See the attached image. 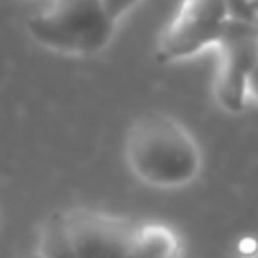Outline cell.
<instances>
[{"label": "cell", "instance_id": "obj_13", "mask_svg": "<svg viewBox=\"0 0 258 258\" xmlns=\"http://www.w3.org/2000/svg\"><path fill=\"white\" fill-rule=\"evenodd\" d=\"M249 258H258V254H254V256H249Z\"/></svg>", "mask_w": 258, "mask_h": 258}, {"label": "cell", "instance_id": "obj_10", "mask_svg": "<svg viewBox=\"0 0 258 258\" xmlns=\"http://www.w3.org/2000/svg\"><path fill=\"white\" fill-rule=\"evenodd\" d=\"M247 98L258 102V61H256V66L251 68L249 80H247Z\"/></svg>", "mask_w": 258, "mask_h": 258}, {"label": "cell", "instance_id": "obj_4", "mask_svg": "<svg viewBox=\"0 0 258 258\" xmlns=\"http://www.w3.org/2000/svg\"><path fill=\"white\" fill-rule=\"evenodd\" d=\"M218 45L220 71L215 98L229 113H240L247 102V80L258 61V23L229 18Z\"/></svg>", "mask_w": 258, "mask_h": 258}, {"label": "cell", "instance_id": "obj_8", "mask_svg": "<svg viewBox=\"0 0 258 258\" xmlns=\"http://www.w3.org/2000/svg\"><path fill=\"white\" fill-rule=\"evenodd\" d=\"M227 14L236 21L258 23V9L251 0H227Z\"/></svg>", "mask_w": 258, "mask_h": 258}, {"label": "cell", "instance_id": "obj_3", "mask_svg": "<svg viewBox=\"0 0 258 258\" xmlns=\"http://www.w3.org/2000/svg\"><path fill=\"white\" fill-rule=\"evenodd\" d=\"M229 21L227 0H183L159 43V61H179L218 45Z\"/></svg>", "mask_w": 258, "mask_h": 258}, {"label": "cell", "instance_id": "obj_5", "mask_svg": "<svg viewBox=\"0 0 258 258\" xmlns=\"http://www.w3.org/2000/svg\"><path fill=\"white\" fill-rule=\"evenodd\" d=\"M66 227L80 258H132L141 220L89 209L66 211Z\"/></svg>", "mask_w": 258, "mask_h": 258}, {"label": "cell", "instance_id": "obj_7", "mask_svg": "<svg viewBox=\"0 0 258 258\" xmlns=\"http://www.w3.org/2000/svg\"><path fill=\"white\" fill-rule=\"evenodd\" d=\"M36 251L43 258H80L75 251V245L71 240L63 213L50 215L43 222L39 236V249Z\"/></svg>", "mask_w": 258, "mask_h": 258}, {"label": "cell", "instance_id": "obj_6", "mask_svg": "<svg viewBox=\"0 0 258 258\" xmlns=\"http://www.w3.org/2000/svg\"><path fill=\"white\" fill-rule=\"evenodd\" d=\"M132 258H181V242L168 224L141 220Z\"/></svg>", "mask_w": 258, "mask_h": 258}, {"label": "cell", "instance_id": "obj_12", "mask_svg": "<svg viewBox=\"0 0 258 258\" xmlns=\"http://www.w3.org/2000/svg\"><path fill=\"white\" fill-rule=\"evenodd\" d=\"M251 3H254V5H256V9H258V0H251Z\"/></svg>", "mask_w": 258, "mask_h": 258}, {"label": "cell", "instance_id": "obj_1", "mask_svg": "<svg viewBox=\"0 0 258 258\" xmlns=\"http://www.w3.org/2000/svg\"><path fill=\"white\" fill-rule=\"evenodd\" d=\"M127 165L141 181L156 188L190 183L202 170V152L195 138L168 113H145L127 132Z\"/></svg>", "mask_w": 258, "mask_h": 258}, {"label": "cell", "instance_id": "obj_11", "mask_svg": "<svg viewBox=\"0 0 258 258\" xmlns=\"http://www.w3.org/2000/svg\"><path fill=\"white\" fill-rule=\"evenodd\" d=\"M23 258H43V256H41V254H39V251H32V254H25V256H23Z\"/></svg>", "mask_w": 258, "mask_h": 258}, {"label": "cell", "instance_id": "obj_2", "mask_svg": "<svg viewBox=\"0 0 258 258\" xmlns=\"http://www.w3.org/2000/svg\"><path fill=\"white\" fill-rule=\"evenodd\" d=\"M32 39L66 54H95L107 48L116 18L102 0H52L27 21Z\"/></svg>", "mask_w": 258, "mask_h": 258}, {"label": "cell", "instance_id": "obj_9", "mask_svg": "<svg viewBox=\"0 0 258 258\" xmlns=\"http://www.w3.org/2000/svg\"><path fill=\"white\" fill-rule=\"evenodd\" d=\"M102 3H104V7L109 9V14L118 21V18H120L122 14H127L138 0H102Z\"/></svg>", "mask_w": 258, "mask_h": 258}]
</instances>
